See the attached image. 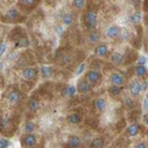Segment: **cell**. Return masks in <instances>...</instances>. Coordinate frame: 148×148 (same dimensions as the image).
<instances>
[{
	"mask_svg": "<svg viewBox=\"0 0 148 148\" xmlns=\"http://www.w3.org/2000/svg\"><path fill=\"white\" fill-rule=\"evenodd\" d=\"M97 24V16L96 12L92 10H89L85 14V25H87L88 29H94Z\"/></svg>",
	"mask_w": 148,
	"mask_h": 148,
	"instance_id": "obj_1",
	"label": "cell"
},
{
	"mask_svg": "<svg viewBox=\"0 0 148 148\" xmlns=\"http://www.w3.org/2000/svg\"><path fill=\"white\" fill-rule=\"evenodd\" d=\"M85 79H88L90 83H97L98 81L101 79V73L96 71V70H91L89 72H87L85 75Z\"/></svg>",
	"mask_w": 148,
	"mask_h": 148,
	"instance_id": "obj_2",
	"label": "cell"
},
{
	"mask_svg": "<svg viewBox=\"0 0 148 148\" xmlns=\"http://www.w3.org/2000/svg\"><path fill=\"white\" fill-rule=\"evenodd\" d=\"M90 89H91L90 84L88 83V81H84V79H82V81H79V82H78L77 88H76V90H78V91H79V92H82V94L89 92V91H90Z\"/></svg>",
	"mask_w": 148,
	"mask_h": 148,
	"instance_id": "obj_3",
	"label": "cell"
},
{
	"mask_svg": "<svg viewBox=\"0 0 148 148\" xmlns=\"http://www.w3.org/2000/svg\"><path fill=\"white\" fill-rule=\"evenodd\" d=\"M129 90H130L132 96H134V97L139 96L141 92V84L139 82H132L129 85Z\"/></svg>",
	"mask_w": 148,
	"mask_h": 148,
	"instance_id": "obj_4",
	"label": "cell"
},
{
	"mask_svg": "<svg viewBox=\"0 0 148 148\" xmlns=\"http://www.w3.org/2000/svg\"><path fill=\"white\" fill-rule=\"evenodd\" d=\"M110 81H112V83L115 84V85H122L123 83H125V78H123V76L120 75V73H117V72L113 73V75L110 76Z\"/></svg>",
	"mask_w": 148,
	"mask_h": 148,
	"instance_id": "obj_5",
	"label": "cell"
},
{
	"mask_svg": "<svg viewBox=\"0 0 148 148\" xmlns=\"http://www.w3.org/2000/svg\"><path fill=\"white\" fill-rule=\"evenodd\" d=\"M24 77L26 79H33L37 77V69L36 68H27L24 70Z\"/></svg>",
	"mask_w": 148,
	"mask_h": 148,
	"instance_id": "obj_6",
	"label": "cell"
},
{
	"mask_svg": "<svg viewBox=\"0 0 148 148\" xmlns=\"http://www.w3.org/2000/svg\"><path fill=\"white\" fill-rule=\"evenodd\" d=\"M120 33L121 32H120V29L117 26H112L106 31V36L108 37V38H116Z\"/></svg>",
	"mask_w": 148,
	"mask_h": 148,
	"instance_id": "obj_7",
	"label": "cell"
},
{
	"mask_svg": "<svg viewBox=\"0 0 148 148\" xmlns=\"http://www.w3.org/2000/svg\"><path fill=\"white\" fill-rule=\"evenodd\" d=\"M7 98H8L10 102H18L21 100V94L18 90H13L7 95Z\"/></svg>",
	"mask_w": 148,
	"mask_h": 148,
	"instance_id": "obj_8",
	"label": "cell"
},
{
	"mask_svg": "<svg viewBox=\"0 0 148 148\" xmlns=\"http://www.w3.org/2000/svg\"><path fill=\"white\" fill-rule=\"evenodd\" d=\"M95 52L98 57H106L107 53H108V47L107 45L104 44H101V45H98L96 49H95Z\"/></svg>",
	"mask_w": 148,
	"mask_h": 148,
	"instance_id": "obj_9",
	"label": "cell"
},
{
	"mask_svg": "<svg viewBox=\"0 0 148 148\" xmlns=\"http://www.w3.org/2000/svg\"><path fill=\"white\" fill-rule=\"evenodd\" d=\"M23 142H24V145H25V146H27V147H31V146H34V145L37 143V139H36V136H34V135L30 134V135H26V136L24 138Z\"/></svg>",
	"mask_w": 148,
	"mask_h": 148,
	"instance_id": "obj_10",
	"label": "cell"
},
{
	"mask_svg": "<svg viewBox=\"0 0 148 148\" xmlns=\"http://www.w3.org/2000/svg\"><path fill=\"white\" fill-rule=\"evenodd\" d=\"M110 60H112L114 64L120 65V64H122L123 56H122V53H120V52H114V53L112 55V57H110Z\"/></svg>",
	"mask_w": 148,
	"mask_h": 148,
	"instance_id": "obj_11",
	"label": "cell"
},
{
	"mask_svg": "<svg viewBox=\"0 0 148 148\" xmlns=\"http://www.w3.org/2000/svg\"><path fill=\"white\" fill-rule=\"evenodd\" d=\"M19 17V12L17 11V10H14V8H11L7 13H6V17H5V19H7V20H14V19H17Z\"/></svg>",
	"mask_w": 148,
	"mask_h": 148,
	"instance_id": "obj_12",
	"label": "cell"
},
{
	"mask_svg": "<svg viewBox=\"0 0 148 148\" xmlns=\"http://www.w3.org/2000/svg\"><path fill=\"white\" fill-rule=\"evenodd\" d=\"M139 130H140L139 125H136V123H134V125H132V126H129V127H128L127 133H128L129 136H135V135H138Z\"/></svg>",
	"mask_w": 148,
	"mask_h": 148,
	"instance_id": "obj_13",
	"label": "cell"
},
{
	"mask_svg": "<svg viewBox=\"0 0 148 148\" xmlns=\"http://www.w3.org/2000/svg\"><path fill=\"white\" fill-rule=\"evenodd\" d=\"M94 106L97 110H103L107 106V102H106V100H103V98H96V101L94 102Z\"/></svg>",
	"mask_w": 148,
	"mask_h": 148,
	"instance_id": "obj_14",
	"label": "cell"
},
{
	"mask_svg": "<svg viewBox=\"0 0 148 148\" xmlns=\"http://www.w3.org/2000/svg\"><path fill=\"white\" fill-rule=\"evenodd\" d=\"M68 121L70 123H72V125H77V123L81 122V115L79 114H76V113H73V114H70L68 116Z\"/></svg>",
	"mask_w": 148,
	"mask_h": 148,
	"instance_id": "obj_15",
	"label": "cell"
},
{
	"mask_svg": "<svg viewBox=\"0 0 148 148\" xmlns=\"http://www.w3.org/2000/svg\"><path fill=\"white\" fill-rule=\"evenodd\" d=\"M27 107H29V109L31 110V112H36V110L39 108V102L37 101L36 98H30V101L27 103Z\"/></svg>",
	"mask_w": 148,
	"mask_h": 148,
	"instance_id": "obj_16",
	"label": "cell"
},
{
	"mask_svg": "<svg viewBox=\"0 0 148 148\" xmlns=\"http://www.w3.org/2000/svg\"><path fill=\"white\" fill-rule=\"evenodd\" d=\"M121 91H122V88H121V85H112V87L109 88V92H110V95L112 96H117V95H120L121 94Z\"/></svg>",
	"mask_w": 148,
	"mask_h": 148,
	"instance_id": "obj_17",
	"label": "cell"
},
{
	"mask_svg": "<svg viewBox=\"0 0 148 148\" xmlns=\"http://www.w3.org/2000/svg\"><path fill=\"white\" fill-rule=\"evenodd\" d=\"M146 73H147V69L145 65H138L136 69H135V75L138 77H142L146 75Z\"/></svg>",
	"mask_w": 148,
	"mask_h": 148,
	"instance_id": "obj_18",
	"label": "cell"
},
{
	"mask_svg": "<svg viewBox=\"0 0 148 148\" xmlns=\"http://www.w3.org/2000/svg\"><path fill=\"white\" fill-rule=\"evenodd\" d=\"M103 146H104V142L101 138H97V139L92 140L91 143H90V147H92V148H101Z\"/></svg>",
	"mask_w": 148,
	"mask_h": 148,
	"instance_id": "obj_19",
	"label": "cell"
},
{
	"mask_svg": "<svg viewBox=\"0 0 148 148\" xmlns=\"http://www.w3.org/2000/svg\"><path fill=\"white\" fill-rule=\"evenodd\" d=\"M76 94V88L75 87H68L63 90V95L64 96H69V97H73Z\"/></svg>",
	"mask_w": 148,
	"mask_h": 148,
	"instance_id": "obj_20",
	"label": "cell"
},
{
	"mask_svg": "<svg viewBox=\"0 0 148 148\" xmlns=\"http://www.w3.org/2000/svg\"><path fill=\"white\" fill-rule=\"evenodd\" d=\"M68 143H69L70 147H78V146L81 145V140H79V138H77V136H71V138L69 139Z\"/></svg>",
	"mask_w": 148,
	"mask_h": 148,
	"instance_id": "obj_21",
	"label": "cell"
},
{
	"mask_svg": "<svg viewBox=\"0 0 148 148\" xmlns=\"http://www.w3.org/2000/svg\"><path fill=\"white\" fill-rule=\"evenodd\" d=\"M40 72H42V75H43L44 77H50V76L52 75V69L49 68V66H42Z\"/></svg>",
	"mask_w": 148,
	"mask_h": 148,
	"instance_id": "obj_22",
	"label": "cell"
},
{
	"mask_svg": "<svg viewBox=\"0 0 148 148\" xmlns=\"http://www.w3.org/2000/svg\"><path fill=\"white\" fill-rule=\"evenodd\" d=\"M98 39H100V34L96 33V32H91L88 37V40L90 43H96V42H98Z\"/></svg>",
	"mask_w": 148,
	"mask_h": 148,
	"instance_id": "obj_23",
	"label": "cell"
},
{
	"mask_svg": "<svg viewBox=\"0 0 148 148\" xmlns=\"http://www.w3.org/2000/svg\"><path fill=\"white\" fill-rule=\"evenodd\" d=\"M73 21V17L71 13H66L64 17H63V23L65 24V25H71Z\"/></svg>",
	"mask_w": 148,
	"mask_h": 148,
	"instance_id": "obj_24",
	"label": "cell"
},
{
	"mask_svg": "<svg viewBox=\"0 0 148 148\" xmlns=\"http://www.w3.org/2000/svg\"><path fill=\"white\" fill-rule=\"evenodd\" d=\"M84 4H85V0H73V6L77 10H82Z\"/></svg>",
	"mask_w": 148,
	"mask_h": 148,
	"instance_id": "obj_25",
	"label": "cell"
},
{
	"mask_svg": "<svg viewBox=\"0 0 148 148\" xmlns=\"http://www.w3.org/2000/svg\"><path fill=\"white\" fill-rule=\"evenodd\" d=\"M29 45H30V42H29L26 38L20 39L19 43H18V46H19V47H27Z\"/></svg>",
	"mask_w": 148,
	"mask_h": 148,
	"instance_id": "obj_26",
	"label": "cell"
},
{
	"mask_svg": "<svg viewBox=\"0 0 148 148\" xmlns=\"http://www.w3.org/2000/svg\"><path fill=\"white\" fill-rule=\"evenodd\" d=\"M34 125H33V123L32 122H27L26 123V125H25V130L27 132V133H32L33 130H34Z\"/></svg>",
	"mask_w": 148,
	"mask_h": 148,
	"instance_id": "obj_27",
	"label": "cell"
},
{
	"mask_svg": "<svg viewBox=\"0 0 148 148\" xmlns=\"http://www.w3.org/2000/svg\"><path fill=\"white\" fill-rule=\"evenodd\" d=\"M140 19H141V14H140V13H135V14H133V16L130 17V20H132V23H134V24L139 23Z\"/></svg>",
	"mask_w": 148,
	"mask_h": 148,
	"instance_id": "obj_28",
	"label": "cell"
},
{
	"mask_svg": "<svg viewBox=\"0 0 148 148\" xmlns=\"http://www.w3.org/2000/svg\"><path fill=\"white\" fill-rule=\"evenodd\" d=\"M8 123H10L8 117H7V116H3V117H1V127H3V128L8 127Z\"/></svg>",
	"mask_w": 148,
	"mask_h": 148,
	"instance_id": "obj_29",
	"label": "cell"
},
{
	"mask_svg": "<svg viewBox=\"0 0 148 148\" xmlns=\"http://www.w3.org/2000/svg\"><path fill=\"white\" fill-rule=\"evenodd\" d=\"M71 56H63L62 57V60H60V63L62 64H66V63H70L71 62Z\"/></svg>",
	"mask_w": 148,
	"mask_h": 148,
	"instance_id": "obj_30",
	"label": "cell"
},
{
	"mask_svg": "<svg viewBox=\"0 0 148 148\" xmlns=\"http://www.w3.org/2000/svg\"><path fill=\"white\" fill-rule=\"evenodd\" d=\"M21 4L26 5V6H31V5L36 4V0H21Z\"/></svg>",
	"mask_w": 148,
	"mask_h": 148,
	"instance_id": "obj_31",
	"label": "cell"
},
{
	"mask_svg": "<svg viewBox=\"0 0 148 148\" xmlns=\"http://www.w3.org/2000/svg\"><path fill=\"white\" fill-rule=\"evenodd\" d=\"M84 69H85V64H81L76 70V75H81V73L84 71Z\"/></svg>",
	"mask_w": 148,
	"mask_h": 148,
	"instance_id": "obj_32",
	"label": "cell"
},
{
	"mask_svg": "<svg viewBox=\"0 0 148 148\" xmlns=\"http://www.w3.org/2000/svg\"><path fill=\"white\" fill-rule=\"evenodd\" d=\"M122 38L123 39H129L130 38V33H129V31L128 30H123V32H122Z\"/></svg>",
	"mask_w": 148,
	"mask_h": 148,
	"instance_id": "obj_33",
	"label": "cell"
},
{
	"mask_svg": "<svg viewBox=\"0 0 148 148\" xmlns=\"http://www.w3.org/2000/svg\"><path fill=\"white\" fill-rule=\"evenodd\" d=\"M6 52V44L4 42L0 43V55H3Z\"/></svg>",
	"mask_w": 148,
	"mask_h": 148,
	"instance_id": "obj_34",
	"label": "cell"
},
{
	"mask_svg": "<svg viewBox=\"0 0 148 148\" xmlns=\"http://www.w3.org/2000/svg\"><path fill=\"white\" fill-rule=\"evenodd\" d=\"M10 146V142L5 139H0V147H8Z\"/></svg>",
	"mask_w": 148,
	"mask_h": 148,
	"instance_id": "obj_35",
	"label": "cell"
},
{
	"mask_svg": "<svg viewBox=\"0 0 148 148\" xmlns=\"http://www.w3.org/2000/svg\"><path fill=\"white\" fill-rule=\"evenodd\" d=\"M147 62V59H146V57L145 56H140L139 57V60H138V63H139V65H143L145 63Z\"/></svg>",
	"mask_w": 148,
	"mask_h": 148,
	"instance_id": "obj_36",
	"label": "cell"
},
{
	"mask_svg": "<svg viewBox=\"0 0 148 148\" xmlns=\"http://www.w3.org/2000/svg\"><path fill=\"white\" fill-rule=\"evenodd\" d=\"M126 106L127 108H133V101H132V98H126Z\"/></svg>",
	"mask_w": 148,
	"mask_h": 148,
	"instance_id": "obj_37",
	"label": "cell"
},
{
	"mask_svg": "<svg viewBox=\"0 0 148 148\" xmlns=\"http://www.w3.org/2000/svg\"><path fill=\"white\" fill-rule=\"evenodd\" d=\"M56 31H57V33L60 36V34H63V27H60V26H57L56 27Z\"/></svg>",
	"mask_w": 148,
	"mask_h": 148,
	"instance_id": "obj_38",
	"label": "cell"
},
{
	"mask_svg": "<svg viewBox=\"0 0 148 148\" xmlns=\"http://www.w3.org/2000/svg\"><path fill=\"white\" fill-rule=\"evenodd\" d=\"M147 107H148V100H147V97L143 100V109L147 110Z\"/></svg>",
	"mask_w": 148,
	"mask_h": 148,
	"instance_id": "obj_39",
	"label": "cell"
},
{
	"mask_svg": "<svg viewBox=\"0 0 148 148\" xmlns=\"http://www.w3.org/2000/svg\"><path fill=\"white\" fill-rule=\"evenodd\" d=\"M147 87H148V85H147V82H145L142 85H141V90H143V91H146L147 90Z\"/></svg>",
	"mask_w": 148,
	"mask_h": 148,
	"instance_id": "obj_40",
	"label": "cell"
},
{
	"mask_svg": "<svg viewBox=\"0 0 148 148\" xmlns=\"http://www.w3.org/2000/svg\"><path fill=\"white\" fill-rule=\"evenodd\" d=\"M146 147V143H139L136 145V148H145Z\"/></svg>",
	"mask_w": 148,
	"mask_h": 148,
	"instance_id": "obj_41",
	"label": "cell"
},
{
	"mask_svg": "<svg viewBox=\"0 0 148 148\" xmlns=\"http://www.w3.org/2000/svg\"><path fill=\"white\" fill-rule=\"evenodd\" d=\"M143 122H145L146 125H147V115H146V116H143Z\"/></svg>",
	"mask_w": 148,
	"mask_h": 148,
	"instance_id": "obj_42",
	"label": "cell"
},
{
	"mask_svg": "<svg viewBox=\"0 0 148 148\" xmlns=\"http://www.w3.org/2000/svg\"><path fill=\"white\" fill-rule=\"evenodd\" d=\"M0 70H3V64L0 63Z\"/></svg>",
	"mask_w": 148,
	"mask_h": 148,
	"instance_id": "obj_43",
	"label": "cell"
},
{
	"mask_svg": "<svg viewBox=\"0 0 148 148\" xmlns=\"http://www.w3.org/2000/svg\"><path fill=\"white\" fill-rule=\"evenodd\" d=\"M132 1H139V0H132Z\"/></svg>",
	"mask_w": 148,
	"mask_h": 148,
	"instance_id": "obj_44",
	"label": "cell"
},
{
	"mask_svg": "<svg viewBox=\"0 0 148 148\" xmlns=\"http://www.w3.org/2000/svg\"><path fill=\"white\" fill-rule=\"evenodd\" d=\"M0 56H1V55H0Z\"/></svg>",
	"mask_w": 148,
	"mask_h": 148,
	"instance_id": "obj_45",
	"label": "cell"
}]
</instances>
